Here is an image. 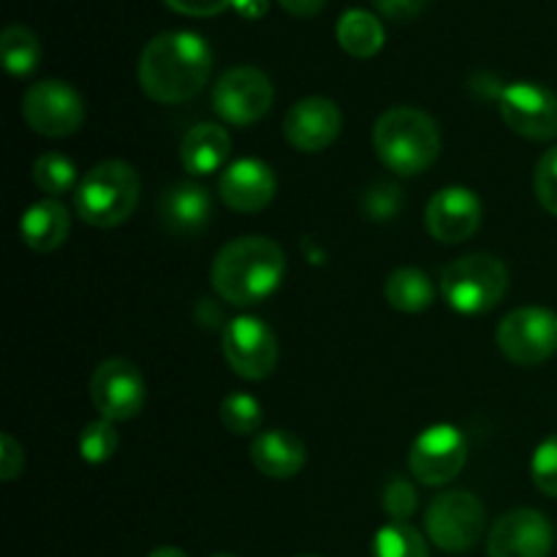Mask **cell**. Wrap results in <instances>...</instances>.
I'll return each instance as SVG.
<instances>
[{
	"instance_id": "obj_1",
	"label": "cell",
	"mask_w": 557,
	"mask_h": 557,
	"mask_svg": "<svg viewBox=\"0 0 557 557\" xmlns=\"http://www.w3.org/2000/svg\"><path fill=\"white\" fill-rule=\"evenodd\" d=\"M212 74L207 41L188 30H169L150 38L139 58V85L152 101L185 103L205 90Z\"/></svg>"
},
{
	"instance_id": "obj_2",
	"label": "cell",
	"mask_w": 557,
	"mask_h": 557,
	"mask_svg": "<svg viewBox=\"0 0 557 557\" xmlns=\"http://www.w3.org/2000/svg\"><path fill=\"white\" fill-rule=\"evenodd\" d=\"M286 272V256L277 243L270 237H239L223 245L212 261L210 281L218 297L228 305L261 302L270 297L283 281Z\"/></svg>"
},
{
	"instance_id": "obj_3",
	"label": "cell",
	"mask_w": 557,
	"mask_h": 557,
	"mask_svg": "<svg viewBox=\"0 0 557 557\" xmlns=\"http://www.w3.org/2000/svg\"><path fill=\"white\" fill-rule=\"evenodd\" d=\"M373 147L386 169L400 177H413L428 172L438 158V125L422 109L395 107L381 114L375 123Z\"/></svg>"
},
{
	"instance_id": "obj_4",
	"label": "cell",
	"mask_w": 557,
	"mask_h": 557,
	"mask_svg": "<svg viewBox=\"0 0 557 557\" xmlns=\"http://www.w3.org/2000/svg\"><path fill=\"white\" fill-rule=\"evenodd\" d=\"M141 180L125 161H101L85 174L74 194V210L96 228H112L128 221L139 205Z\"/></svg>"
},
{
	"instance_id": "obj_5",
	"label": "cell",
	"mask_w": 557,
	"mask_h": 557,
	"mask_svg": "<svg viewBox=\"0 0 557 557\" xmlns=\"http://www.w3.org/2000/svg\"><path fill=\"white\" fill-rule=\"evenodd\" d=\"M509 288V270L490 253L462 256L441 272V294L457 313H490Z\"/></svg>"
},
{
	"instance_id": "obj_6",
	"label": "cell",
	"mask_w": 557,
	"mask_h": 557,
	"mask_svg": "<svg viewBox=\"0 0 557 557\" xmlns=\"http://www.w3.org/2000/svg\"><path fill=\"white\" fill-rule=\"evenodd\" d=\"M484 525H487V515H484L482 500L466 490L433 498L424 515L428 539L444 553H468L476 547Z\"/></svg>"
},
{
	"instance_id": "obj_7",
	"label": "cell",
	"mask_w": 557,
	"mask_h": 557,
	"mask_svg": "<svg viewBox=\"0 0 557 557\" xmlns=\"http://www.w3.org/2000/svg\"><path fill=\"white\" fill-rule=\"evenodd\" d=\"M495 341L500 354L522 368L547 362L557 351V313L539 305L511 310L498 324Z\"/></svg>"
},
{
	"instance_id": "obj_8",
	"label": "cell",
	"mask_w": 557,
	"mask_h": 557,
	"mask_svg": "<svg viewBox=\"0 0 557 557\" xmlns=\"http://www.w3.org/2000/svg\"><path fill=\"white\" fill-rule=\"evenodd\" d=\"M22 117L36 134L63 139L76 134L85 123V101L65 82L44 79L27 87L22 96Z\"/></svg>"
},
{
	"instance_id": "obj_9",
	"label": "cell",
	"mask_w": 557,
	"mask_h": 557,
	"mask_svg": "<svg viewBox=\"0 0 557 557\" xmlns=\"http://www.w3.org/2000/svg\"><path fill=\"white\" fill-rule=\"evenodd\" d=\"M275 98L270 76L253 65H237L221 74L212 87V109L228 125H253L264 117Z\"/></svg>"
},
{
	"instance_id": "obj_10",
	"label": "cell",
	"mask_w": 557,
	"mask_h": 557,
	"mask_svg": "<svg viewBox=\"0 0 557 557\" xmlns=\"http://www.w3.org/2000/svg\"><path fill=\"white\" fill-rule=\"evenodd\" d=\"M468 462V441L451 424L428 428L411 446L408 468L413 479L428 487H444L455 482Z\"/></svg>"
},
{
	"instance_id": "obj_11",
	"label": "cell",
	"mask_w": 557,
	"mask_h": 557,
	"mask_svg": "<svg viewBox=\"0 0 557 557\" xmlns=\"http://www.w3.org/2000/svg\"><path fill=\"white\" fill-rule=\"evenodd\" d=\"M90 400L101 419L128 422L145 408L147 389L139 368L128 359H107L90 379Z\"/></svg>"
},
{
	"instance_id": "obj_12",
	"label": "cell",
	"mask_w": 557,
	"mask_h": 557,
	"mask_svg": "<svg viewBox=\"0 0 557 557\" xmlns=\"http://www.w3.org/2000/svg\"><path fill=\"white\" fill-rule=\"evenodd\" d=\"M223 357L239 379L261 381L275 370L277 341L261 319L239 315L223 326Z\"/></svg>"
},
{
	"instance_id": "obj_13",
	"label": "cell",
	"mask_w": 557,
	"mask_h": 557,
	"mask_svg": "<svg viewBox=\"0 0 557 557\" xmlns=\"http://www.w3.org/2000/svg\"><path fill=\"white\" fill-rule=\"evenodd\" d=\"M500 117L531 141L557 139V96L536 82H515L500 90Z\"/></svg>"
},
{
	"instance_id": "obj_14",
	"label": "cell",
	"mask_w": 557,
	"mask_h": 557,
	"mask_svg": "<svg viewBox=\"0 0 557 557\" xmlns=\"http://www.w3.org/2000/svg\"><path fill=\"white\" fill-rule=\"evenodd\" d=\"M553 525L536 509L506 511L493 525L487 539L490 557H549Z\"/></svg>"
},
{
	"instance_id": "obj_15",
	"label": "cell",
	"mask_w": 557,
	"mask_h": 557,
	"mask_svg": "<svg viewBox=\"0 0 557 557\" xmlns=\"http://www.w3.org/2000/svg\"><path fill=\"white\" fill-rule=\"evenodd\" d=\"M343 114L335 101L310 96L294 103L283 117V136L299 152H321L341 136Z\"/></svg>"
},
{
	"instance_id": "obj_16",
	"label": "cell",
	"mask_w": 557,
	"mask_h": 557,
	"mask_svg": "<svg viewBox=\"0 0 557 557\" xmlns=\"http://www.w3.org/2000/svg\"><path fill=\"white\" fill-rule=\"evenodd\" d=\"M424 223L428 232L433 234L438 243L457 245L471 239L482 226V201L473 190L451 185V188L438 190L433 199L428 201V212H424Z\"/></svg>"
},
{
	"instance_id": "obj_17",
	"label": "cell",
	"mask_w": 557,
	"mask_h": 557,
	"mask_svg": "<svg viewBox=\"0 0 557 557\" xmlns=\"http://www.w3.org/2000/svg\"><path fill=\"white\" fill-rule=\"evenodd\" d=\"M275 172L259 158H239L218 180V196L237 212H261L275 199Z\"/></svg>"
},
{
	"instance_id": "obj_18",
	"label": "cell",
	"mask_w": 557,
	"mask_h": 557,
	"mask_svg": "<svg viewBox=\"0 0 557 557\" xmlns=\"http://www.w3.org/2000/svg\"><path fill=\"white\" fill-rule=\"evenodd\" d=\"M212 218V199L196 183H174L158 199V221L172 237L194 239L205 234Z\"/></svg>"
},
{
	"instance_id": "obj_19",
	"label": "cell",
	"mask_w": 557,
	"mask_h": 557,
	"mask_svg": "<svg viewBox=\"0 0 557 557\" xmlns=\"http://www.w3.org/2000/svg\"><path fill=\"white\" fill-rule=\"evenodd\" d=\"M250 460L267 479H292L305 468L308 449L288 430H264L250 444Z\"/></svg>"
},
{
	"instance_id": "obj_20",
	"label": "cell",
	"mask_w": 557,
	"mask_h": 557,
	"mask_svg": "<svg viewBox=\"0 0 557 557\" xmlns=\"http://www.w3.org/2000/svg\"><path fill=\"white\" fill-rule=\"evenodd\" d=\"M228 156H232V136L218 123L194 125L180 141V161H183L185 172L196 174V177H207V174L223 169Z\"/></svg>"
},
{
	"instance_id": "obj_21",
	"label": "cell",
	"mask_w": 557,
	"mask_h": 557,
	"mask_svg": "<svg viewBox=\"0 0 557 557\" xmlns=\"http://www.w3.org/2000/svg\"><path fill=\"white\" fill-rule=\"evenodd\" d=\"M71 215L58 199H41L20 221V234L25 245L36 253H52L69 239Z\"/></svg>"
},
{
	"instance_id": "obj_22",
	"label": "cell",
	"mask_w": 557,
	"mask_h": 557,
	"mask_svg": "<svg viewBox=\"0 0 557 557\" xmlns=\"http://www.w3.org/2000/svg\"><path fill=\"white\" fill-rule=\"evenodd\" d=\"M384 25L379 22V16L364 9L346 11L337 22V44L351 58L368 60L379 54L384 47Z\"/></svg>"
},
{
	"instance_id": "obj_23",
	"label": "cell",
	"mask_w": 557,
	"mask_h": 557,
	"mask_svg": "<svg viewBox=\"0 0 557 557\" xmlns=\"http://www.w3.org/2000/svg\"><path fill=\"white\" fill-rule=\"evenodd\" d=\"M384 297L400 313H422L433 305L435 286L417 267H400L386 277Z\"/></svg>"
},
{
	"instance_id": "obj_24",
	"label": "cell",
	"mask_w": 557,
	"mask_h": 557,
	"mask_svg": "<svg viewBox=\"0 0 557 557\" xmlns=\"http://www.w3.org/2000/svg\"><path fill=\"white\" fill-rule=\"evenodd\" d=\"M0 54L9 74L27 76L41 63V41L36 33L25 25H9L0 36Z\"/></svg>"
},
{
	"instance_id": "obj_25",
	"label": "cell",
	"mask_w": 557,
	"mask_h": 557,
	"mask_svg": "<svg viewBox=\"0 0 557 557\" xmlns=\"http://www.w3.org/2000/svg\"><path fill=\"white\" fill-rule=\"evenodd\" d=\"M33 183L49 199H58V196L69 194L76 185L74 161L69 156H63V152H44L33 163Z\"/></svg>"
},
{
	"instance_id": "obj_26",
	"label": "cell",
	"mask_w": 557,
	"mask_h": 557,
	"mask_svg": "<svg viewBox=\"0 0 557 557\" xmlns=\"http://www.w3.org/2000/svg\"><path fill=\"white\" fill-rule=\"evenodd\" d=\"M373 557H430L428 542L408 522H389L373 539Z\"/></svg>"
},
{
	"instance_id": "obj_27",
	"label": "cell",
	"mask_w": 557,
	"mask_h": 557,
	"mask_svg": "<svg viewBox=\"0 0 557 557\" xmlns=\"http://www.w3.org/2000/svg\"><path fill=\"white\" fill-rule=\"evenodd\" d=\"M218 417H221V424L234 435H250L261 428V419H264V411H261V403L256 400L253 395H245V392H234L218 408Z\"/></svg>"
},
{
	"instance_id": "obj_28",
	"label": "cell",
	"mask_w": 557,
	"mask_h": 557,
	"mask_svg": "<svg viewBox=\"0 0 557 557\" xmlns=\"http://www.w3.org/2000/svg\"><path fill=\"white\" fill-rule=\"evenodd\" d=\"M117 446L120 435L114 430V422H109V419H98V422L85 424V430L79 435V455L90 466H101V462L112 460Z\"/></svg>"
},
{
	"instance_id": "obj_29",
	"label": "cell",
	"mask_w": 557,
	"mask_h": 557,
	"mask_svg": "<svg viewBox=\"0 0 557 557\" xmlns=\"http://www.w3.org/2000/svg\"><path fill=\"white\" fill-rule=\"evenodd\" d=\"M403 210V190L395 183H375L364 190L362 212L370 221H392Z\"/></svg>"
},
{
	"instance_id": "obj_30",
	"label": "cell",
	"mask_w": 557,
	"mask_h": 557,
	"mask_svg": "<svg viewBox=\"0 0 557 557\" xmlns=\"http://www.w3.org/2000/svg\"><path fill=\"white\" fill-rule=\"evenodd\" d=\"M531 473L536 487L542 490L549 498H557V435H549L547 441H542L533 455Z\"/></svg>"
},
{
	"instance_id": "obj_31",
	"label": "cell",
	"mask_w": 557,
	"mask_h": 557,
	"mask_svg": "<svg viewBox=\"0 0 557 557\" xmlns=\"http://www.w3.org/2000/svg\"><path fill=\"white\" fill-rule=\"evenodd\" d=\"M533 185H536V199L549 215L557 218V147L544 152L536 163V177H533Z\"/></svg>"
},
{
	"instance_id": "obj_32",
	"label": "cell",
	"mask_w": 557,
	"mask_h": 557,
	"mask_svg": "<svg viewBox=\"0 0 557 557\" xmlns=\"http://www.w3.org/2000/svg\"><path fill=\"white\" fill-rule=\"evenodd\" d=\"M384 511L392 522H406L417 511V490L408 479H392L384 490Z\"/></svg>"
},
{
	"instance_id": "obj_33",
	"label": "cell",
	"mask_w": 557,
	"mask_h": 557,
	"mask_svg": "<svg viewBox=\"0 0 557 557\" xmlns=\"http://www.w3.org/2000/svg\"><path fill=\"white\" fill-rule=\"evenodd\" d=\"M25 468V451L22 446L11 438L9 433L0 435V479L3 482H14Z\"/></svg>"
},
{
	"instance_id": "obj_34",
	"label": "cell",
	"mask_w": 557,
	"mask_h": 557,
	"mask_svg": "<svg viewBox=\"0 0 557 557\" xmlns=\"http://www.w3.org/2000/svg\"><path fill=\"white\" fill-rule=\"evenodd\" d=\"M163 3L185 16H215L234 5V0H163Z\"/></svg>"
},
{
	"instance_id": "obj_35",
	"label": "cell",
	"mask_w": 557,
	"mask_h": 557,
	"mask_svg": "<svg viewBox=\"0 0 557 557\" xmlns=\"http://www.w3.org/2000/svg\"><path fill=\"white\" fill-rule=\"evenodd\" d=\"M373 5L381 11V14L389 16V20L406 22L422 14L428 0H373Z\"/></svg>"
},
{
	"instance_id": "obj_36",
	"label": "cell",
	"mask_w": 557,
	"mask_h": 557,
	"mask_svg": "<svg viewBox=\"0 0 557 557\" xmlns=\"http://www.w3.org/2000/svg\"><path fill=\"white\" fill-rule=\"evenodd\" d=\"M288 14L294 16H315L326 5V0H277Z\"/></svg>"
},
{
	"instance_id": "obj_37",
	"label": "cell",
	"mask_w": 557,
	"mask_h": 557,
	"mask_svg": "<svg viewBox=\"0 0 557 557\" xmlns=\"http://www.w3.org/2000/svg\"><path fill=\"white\" fill-rule=\"evenodd\" d=\"M234 9L245 16H261L267 11V0H234Z\"/></svg>"
},
{
	"instance_id": "obj_38",
	"label": "cell",
	"mask_w": 557,
	"mask_h": 557,
	"mask_svg": "<svg viewBox=\"0 0 557 557\" xmlns=\"http://www.w3.org/2000/svg\"><path fill=\"white\" fill-rule=\"evenodd\" d=\"M147 557H188V555H185L180 547H158V549H152Z\"/></svg>"
},
{
	"instance_id": "obj_39",
	"label": "cell",
	"mask_w": 557,
	"mask_h": 557,
	"mask_svg": "<svg viewBox=\"0 0 557 557\" xmlns=\"http://www.w3.org/2000/svg\"><path fill=\"white\" fill-rule=\"evenodd\" d=\"M212 557H234V555H212Z\"/></svg>"
}]
</instances>
